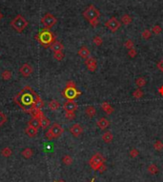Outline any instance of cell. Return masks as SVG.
Here are the masks:
<instances>
[{
    "mask_svg": "<svg viewBox=\"0 0 163 182\" xmlns=\"http://www.w3.org/2000/svg\"><path fill=\"white\" fill-rule=\"evenodd\" d=\"M13 101L25 113L32 114L34 110H41L44 102L39 94L30 86H26L13 97Z\"/></svg>",
    "mask_w": 163,
    "mask_h": 182,
    "instance_id": "obj_1",
    "label": "cell"
},
{
    "mask_svg": "<svg viewBox=\"0 0 163 182\" xmlns=\"http://www.w3.org/2000/svg\"><path fill=\"white\" fill-rule=\"evenodd\" d=\"M35 39L44 48H49L55 41V36L48 29H44L35 35Z\"/></svg>",
    "mask_w": 163,
    "mask_h": 182,
    "instance_id": "obj_2",
    "label": "cell"
},
{
    "mask_svg": "<svg viewBox=\"0 0 163 182\" xmlns=\"http://www.w3.org/2000/svg\"><path fill=\"white\" fill-rule=\"evenodd\" d=\"M83 16L86 20H88L92 27H96L98 25V18L100 16V11L94 5H90L83 11Z\"/></svg>",
    "mask_w": 163,
    "mask_h": 182,
    "instance_id": "obj_3",
    "label": "cell"
},
{
    "mask_svg": "<svg viewBox=\"0 0 163 182\" xmlns=\"http://www.w3.org/2000/svg\"><path fill=\"white\" fill-rule=\"evenodd\" d=\"M11 26L14 31H16L17 32H21L28 26V21L25 19L24 16H22L21 14H18L11 21Z\"/></svg>",
    "mask_w": 163,
    "mask_h": 182,
    "instance_id": "obj_4",
    "label": "cell"
},
{
    "mask_svg": "<svg viewBox=\"0 0 163 182\" xmlns=\"http://www.w3.org/2000/svg\"><path fill=\"white\" fill-rule=\"evenodd\" d=\"M63 132H64V130L61 125L58 123H55V124H53L52 126L50 127V129L46 132L45 137L48 140L57 138V137H59L62 133H63Z\"/></svg>",
    "mask_w": 163,
    "mask_h": 182,
    "instance_id": "obj_5",
    "label": "cell"
},
{
    "mask_svg": "<svg viewBox=\"0 0 163 182\" xmlns=\"http://www.w3.org/2000/svg\"><path fill=\"white\" fill-rule=\"evenodd\" d=\"M104 161H105L104 156L100 153H96L91 157L89 163H90L91 168L93 169L94 171H98L100 167L104 165Z\"/></svg>",
    "mask_w": 163,
    "mask_h": 182,
    "instance_id": "obj_6",
    "label": "cell"
},
{
    "mask_svg": "<svg viewBox=\"0 0 163 182\" xmlns=\"http://www.w3.org/2000/svg\"><path fill=\"white\" fill-rule=\"evenodd\" d=\"M57 23V19L55 16H53L52 13H47L43 16V17L41 18V24L44 26L45 29L50 30L51 28H53L55 24Z\"/></svg>",
    "mask_w": 163,
    "mask_h": 182,
    "instance_id": "obj_7",
    "label": "cell"
},
{
    "mask_svg": "<svg viewBox=\"0 0 163 182\" xmlns=\"http://www.w3.org/2000/svg\"><path fill=\"white\" fill-rule=\"evenodd\" d=\"M81 94V92L78 91L76 87H66L62 92V95L68 100H73Z\"/></svg>",
    "mask_w": 163,
    "mask_h": 182,
    "instance_id": "obj_8",
    "label": "cell"
},
{
    "mask_svg": "<svg viewBox=\"0 0 163 182\" xmlns=\"http://www.w3.org/2000/svg\"><path fill=\"white\" fill-rule=\"evenodd\" d=\"M105 26L107 27L111 32H115L121 27V22L117 18H115V17H112V18H110L109 20L106 21Z\"/></svg>",
    "mask_w": 163,
    "mask_h": 182,
    "instance_id": "obj_9",
    "label": "cell"
},
{
    "mask_svg": "<svg viewBox=\"0 0 163 182\" xmlns=\"http://www.w3.org/2000/svg\"><path fill=\"white\" fill-rule=\"evenodd\" d=\"M32 71H34V69H32V67L30 64H28V63L23 64L22 66L20 67V69H19L20 74H22V76H24V77L30 76L32 73Z\"/></svg>",
    "mask_w": 163,
    "mask_h": 182,
    "instance_id": "obj_10",
    "label": "cell"
},
{
    "mask_svg": "<svg viewBox=\"0 0 163 182\" xmlns=\"http://www.w3.org/2000/svg\"><path fill=\"white\" fill-rule=\"evenodd\" d=\"M77 103L73 100H67L63 104V109L65 112H75L77 110Z\"/></svg>",
    "mask_w": 163,
    "mask_h": 182,
    "instance_id": "obj_11",
    "label": "cell"
},
{
    "mask_svg": "<svg viewBox=\"0 0 163 182\" xmlns=\"http://www.w3.org/2000/svg\"><path fill=\"white\" fill-rule=\"evenodd\" d=\"M85 65L90 71H94L96 70V59L94 57H88L85 59Z\"/></svg>",
    "mask_w": 163,
    "mask_h": 182,
    "instance_id": "obj_12",
    "label": "cell"
},
{
    "mask_svg": "<svg viewBox=\"0 0 163 182\" xmlns=\"http://www.w3.org/2000/svg\"><path fill=\"white\" fill-rule=\"evenodd\" d=\"M69 131L75 137H78L83 133V128L79 124H73L72 127H70Z\"/></svg>",
    "mask_w": 163,
    "mask_h": 182,
    "instance_id": "obj_13",
    "label": "cell"
},
{
    "mask_svg": "<svg viewBox=\"0 0 163 182\" xmlns=\"http://www.w3.org/2000/svg\"><path fill=\"white\" fill-rule=\"evenodd\" d=\"M96 125H97V127H98L100 130H105V129H107V128L109 127L110 121L108 120L107 118H105V117H100L98 120H97Z\"/></svg>",
    "mask_w": 163,
    "mask_h": 182,
    "instance_id": "obj_14",
    "label": "cell"
},
{
    "mask_svg": "<svg viewBox=\"0 0 163 182\" xmlns=\"http://www.w3.org/2000/svg\"><path fill=\"white\" fill-rule=\"evenodd\" d=\"M50 48H51V50L54 53H57V52H63L64 46H63V44L60 42V41L55 40V42L53 43L51 46H50Z\"/></svg>",
    "mask_w": 163,
    "mask_h": 182,
    "instance_id": "obj_15",
    "label": "cell"
},
{
    "mask_svg": "<svg viewBox=\"0 0 163 182\" xmlns=\"http://www.w3.org/2000/svg\"><path fill=\"white\" fill-rule=\"evenodd\" d=\"M77 53H78V55L80 56V57L86 59V58L90 57L91 52H90V50H89L86 46H82V47L80 48V49L78 50Z\"/></svg>",
    "mask_w": 163,
    "mask_h": 182,
    "instance_id": "obj_16",
    "label": "cell"
},
{
    "mask_svg": "<svg viewBox=\"0 0 163 182\" xmlns=\"http://www.w3.org/2000/svg\"><path fill=\"white\" fill-rule=\"evenodd\" d=\"M25 133H26V135L30 137H34L37 135L38 130L35 129V128H34L32 126H31V125H28L27 128L25 129Z\"/></svg>",
    "mask_w": 163,
    "mask_h": 182,
    "instance_id": "obj_17",
    "label": "cell"
},
{
    "mask_svg": "<svg viewBox=\"0 0 163 182\" xmlns=\"http://www.w3.org/2000/svg\"><path fill=\"white\" fill-rule=\"evenodd\" d=\"M28 125H31V126H32L34 128H35V129H37V130L41 127L40 126L39 118L36 117V116H32L31 120H29V122H28Z\"/></svg>",
    "mask_w": 163,
    "mask_h": 182,
    "instance_id": "obj_18",
    "label": "cell"
},
{
    "mask_svg": "<svg viewBox=\"0 0 163 182\" xmlns=\"http://www.w3.org/2000/svg\"><path fill=\"white\" fill-rule=\"evenodd\" d=\"M101 109L102 111H104L107 115H112V113H114V108H112L108 102H103L101 104Z\"/></svg>",
    "mask_w": 163,
    "mask_h": 182,
    "instance_id": "obj_19",
    "label": "cell"
},
{
    "mask_svg": "<svg viewBox=\"0 0 163 182\" xmlns=\"http://www.w3.org/2000/svg\"><path fill=\"white\" fill-rule=\"evenodd\" d=\"M85 114H86V115L88 116V117L92 118V117H94V116L96 115V108H94V107H93V106H88L87 108L85 109Z\"/></svg>",
    "mask_w": 163,
    "mask_h": 182,
    "instance_id": "obj_20",
    "label": "cell"
},
{
    "mask_svg": "<svg viewBox=\"0 0 163 182\" xmlns=\"http://www.w3.org/2000/svg\"><path fill=\"white\" fill-rule=\"evenodd\" d=\"M48 107H49V109L51 110V111H56V110L59 109V107H60V104H59L58 101L53 99V100H51L48 103Z\"/></svg>",
    "mask_w": 163,
    "mask_h": 182,
    "instance_id": "obj_21",
    "label": "cell"
},
{
    "mask_svg": "<svg viewBox=\"0 0 163 182\" xmlns=\"http://www.w3.org/2000/svg\"><path fill=\"white\" fill-rule=\"evenodd\" d=\"M21 154L24 158L28 159V158H30V157H32V156H34V151H32V149H31V148H26L22 151Z\"/></svg>",
    "mask_w": 163,
    "mask_h": 182,
    "instance_id": "obj_22",
    "label": "cell"
},
{
    "mask_svg": "<svg viewBox=\"0 0 163 182\" xmlns=\"http://www.w3.org/2000/svg\"><path fill=\"white\" fill-rule=\"evenodd\" d=\"M102 139L103 141L106 142V143H110L112 141V139H114V135H112V133L111 132H106L104 135H102Z\"/></svg>",
    "mask_w": 163,
    "mask_h": 182,
    "instance_id": "obj_23",
    "label": "cell"
},
{
    "mask_svg": "<svg viewBox=\"0 0 163 182\" xmlns=\"http://www.w3.org/2000/svg\"><path fill=\"white\" fill-rule=\"evenodd\" d=\"M11 76H13V74H11V71H9V70H5L2 71L1 73V77L3 80H5V81H8V80H10L11 78Z\"/></svg>",
    "mask_w": 163,
    "mask_h": 182,
    "instance_id": "obj_24",
    "label": "cell"
},
{
    "mask_svg": "<svg viewBox=\"0 0 163 182\" xmlns=\"http://www.w3.org/2000/svg\"><path fill=\"white\" fill-rule=\"evenodd\" d=\"M11 154H13V151H11V149L10 147L3 148L2 151H1L2 156H4V157H10L11 156Z\"/></svg>",
    "mask_w": 163,
    "mask_h": 182,
    "instance_id": "obj_25",
    "label": "cell"
},
{
    "mask_svg": "<svg viewBox=\"0 0 163 182\" xmlns=\"http://www.w3.org/2000/svg\"><path fill=\"white\" fill-rule=\"evenodd\" d=\"M146 79L144 78V77H138V78H136L135 80V85L137 86L138 88H141V87H144L145 85H146Z\"/></svg>",
    "mask_w": 163,
    "mask_h": 182,
    "instance_id": "obj_26",
    "label": "cell"
},
{
    "mask_svg": "<svg viewBox=\"0 0 163 182\" xmlns=\"http://www.w3.org/2000/svg\"><path fill=\"white\" fill-rule=\"evenodd\" d=\"M132 22V17L129 16V14H124L121 17V23L124 24V25H129V24H131Z\"/></svg>",
    "mask_w": 163,
    "mask_h": 182,
    "instance_id": "obj_27",
    "label": "cell"
},
{
    "mask_svg": "<svg viewBox=\"0 0 163 182\" xmlns=\"http://www.w3.org/2000/svg\"><path fill=\"white\" fill-rule=\"evenodd\" d=\"M148 172H149L150 174H152V175L158 174V166H156V164H151V165L148 167Z\"/></svg>",
    "mask_w": 163,
    "mask_h": 182,
    "instance_id": "obj_28",
    "label": "cell"
},
{
    "mask_svg": "<svg viewBox=\"0 0 163 182\" xmlns=\"http://www.w3.org/2000/svg\"><path fill=\"white\" fill-rule=\"evenodd\" d=\"M141 36H142V38H144L145 40L150 39L151 36H152V32H151L150 30H144L141 34Z\"/></svg>",
    "mask_w": 163,
    "mask_h": 182,
    "instance_id": "obj_29",
    "label": "cell"
},
{
    "mask_svg": "<svg viewBox=\"0 0 163 182\" xmlns=\"http://www.w3.org/2000/svg\"><path fill=\"white\" fill-rule=\"evenodd\" d=\"M133 96L136 98V99H139V98H141L143 96V92L140 90V88L136 89L135 92H133Z\"/></svg>",
    "mask_w": 163,
    "mask_h": 182,
    "instance_id": "obj_30",
    "label": "cell"
},
{
    "mask_svg": "<svg viewBox=\"0 0 163 182\" xmlns=\"http://www.w3.org/2000/svg\"><path fill=\"white\" fill-rule=\"evenodd\" d=\"M62 161H63V163L65 164V165L69 166V165H71V164L73 163V158L70 156L66 154V156H63V158H62Z\"/></svg>",
    "mask_w": 163,
    "mask_h": 182,
    "instance_id": "obj_31",
    "label": "cell"
},
{
    "mask_svg": "<svg viewBox=\"0 0 163 182\" xmlns=\"http://www.w3.org/2000/svg\"><path fill=\"white\" fill-rule=\"evenodd\" d=\"M64 56H65V55L63 52H57V53H54V58L56 59L57 61H61L62 59L64 58Z\"/></svg>",
    "mask_w": 163,
    "mask_h": 182,
    "instance_id": "obj_32",
    "label": "cell"
},
{
    "mask_svg": "<svg viewBox=\"0 0 163 182\" xmlns=\"http://www.w3.org/2000/svg\"><path fill=\"white\" fill-rule=\"evenodd\" d=\"M6 122H7V116L5 115V114L2 111H0V128H1Z\"/></svg>",
    "mask_w": 163,
    "mask_h": 182,
    "instance_id": "obj_33",
    "label": "cell"
},
{
    "mask_svg": "<svg viewBox=\"0 0 163 182\" xmlns=\"http://www.w3.org/2000/svg\"><path fill=\"white\" fill-rule=\"evenodd\" d=\"M65 117L68 120H73L75 118V112H66L65 113Z\"/></svg>",
    "mask_w": 163,
    "mask_h": 182,
    "instance_id": "obj_34",
    "label": "cell"
},
{
    "mask_svg": "<svg viewBox=\"0 0 163 182\" xmlns=\"http://www.w3.org/2000/svg\"><path fill=\"white\" fill-rule=\"evenodd\" d=\"M93 42H94V44H96V46H101L102 43H103V40H102V38L100 37V36H98V35H96V36L94 37Z\"/></svg>",
    "mask_w": 163,
    "mask_h": 182,
    "instance_id": "obj_35",
    "label": "cell"
},
{
    "mask_svg": "<svg viewBox=\"0 0 163 182\" xmlns=\"http://www.w3.org/2000/svg\"><path fill=\"white\" fill-rule=\"evenodd\" d=\"M154 148H155L156 151H161L163 149V143L160 140H158V141H156L155 144H154Z\"/></svg>",
    "mask_w": 163,
    "mask_h": 182,
    "instance_id": "obj_36",
    "label": "cell"
},
{
    "mask_svg": "<svg viewBox=\"0 0 163 182\" xmlns=\"http://www.w3.org/2000/svg\"><path fill=\"white\" fill-rule=\"evenodd\" d=\"M152 32H154L155 34H159L160 32H162V28L159 25H155L152 28Z\"/></svg>",
    "mask_w": 163,
    "mask_h": 182,
    "instance_id": "obj_37",
    "label": "cell"
},
{
    "mask_svg": "<svg viewBox=\"0 0 163 182\" xmlns=\"http://www.w3.org/2000/svg\"><path fill=\"white\" fill-rule=\"evenodd\" d=\"M124 46H125V48H127V49H129V50L134 49V41H133L132 39H128L125 43H124Z\"/></svg>",
    "mask_w": 163,
    "mask_h": 182,
    "instance_id": "obj_38",
    "label": "cell"
},
{
    "mask_svg": "<svg viewBox=\"0 0 163 182\" xmlns=\"http://www.w3.org/2000/svg\"><path fill=\"white\" fill-rule=\"evenodd\" d=\"M139 156V152L138 150H136V149H132L131 151H130V156L133 157V158H135V157H137Z\"/></svg>",
    "mask_w": 163,
    "mask_h": 182,
    "instance_id": "obj_39",
    "label": "cell"
},
{
    "mask_svg": "<svg viewBox=\"0 0 163 182\" xmlns=\"http://www.w3.org/2000/svg\"><path fill=\"white\" fill-rule=\"evenodd\" d=\"M128 55H129L130 57H135V56H136V51H135V49H131V50H129Z\"/></svg>",
    "mask_w": 163,
    "mask_h": 182,
    "instance_id": "obj_40",
    "label": "cell"
},
{
    "mask_svg": "<svg viewBox=\"0 0 163 182\" xmlns=\"http://www.w3.org/2000/svg\"><path fill=\"white\" fill-rule=\"evenodd\" d=\"M66 87H76V85H75V83L73 81L70 80V81H68L66 83Z\"/></svg>",
    "mask_w": 163,
    "mask_h": 182,
    "instance_id": "obj_41",
    "label": "cell"
},
{
    "mask_svg": "<svg viewBox=\"0 0 163 182\" xmlns=\"http://www.w3.org/2000/svg\"><path fill=\"white\" fill-rule=\"evenodd\" d=\"M156 66H158V68L162 71H163V60H160V61H159L158 63L156 64Z\"/></svg>",
    "mask_w": 163,
    "mask_h": 182,
    "instance_id": "obj_42",
    "label": "cell"
},
{
    "mask_svg": "<svg viewBox=\"0 0 163 182\" xmlns=\"http://www.w3.org/2000/svg\"><path fill=\"white\" fill-rule=\"evenodd\" d=\"M105 170H106V166H105V165H102V166H101V167H100V168H99L98 172L100 173V174H102V173L104 172Z\"/></svg>",
    "mask_w": 163,
    "mask_h": 182,
    "instance_id": "obj_43",
    "label": "cell"
},
{
    "mask_svg": "<svg viewBox=\"0 0 163 182\" xmlns=\"http://www.w3.org/2000/svg\"><path fill=\"white\" fill-rule=\"evenodd\" d=\"M159 94L161 95H163V86H161L160 88H159Z\"/></svg>",
    "mask_w": 163,
    "mask_h": 182,
    "instance_id": "obj_44",
    "label": "cell"
},
{
    "mask_svg": "<svg viewBox=\"0 0 163 182\" xmlns=\"http://www.w3.org/2000/svg\"><path fill=\"white\" fill-rule=\"evenodd\" d=\"M3 17H4V16H3L2 13H1V11H0V20H1V19L3 18Z\"/></svg>",
    "mask_w": 163,
    "mask_h": 182,
    "instance_id": "obj_45",
    "label": "cell"
},
{
    "mask_svg": "<svg viewBox=\"0 0 163 182\" xmlns=\"http://www.w3.org/2000/svg\"><path fill=\"white\" fill-rule=\"evenodd\" d=\"M55 182H65L64 180H58V181H55Z\"/></svg>",
    "mask_w": 163,
    "mask_h": 182,
    "instance_id": "obj_46",
    "label": "cell"
},
{
    "mask_svg": "<svg viewBox=\"0 0 163 182\" xmlns=\"http://www.w3.org/2000/svg\"><path fill=\"white\" fill-rule=\"evenodd\" d=\"M94 179H93V180H92L91 182H94Z\"/></svg>",
    "mask_w": 163,
    "mask_h": 182,
    "instance_id": "obj_47",
    "label": "cell"
},
{
    "mask_svg": "<svg viewBox=\"0 0 163 182\" xmlns=\"http://www.w3.org/2000/svg\"></svg>",
    "mask_w": 163,
    "mask_h": 182,
    "instance_id": "obj_48",
    "label": "cell"
}]
</instances>
